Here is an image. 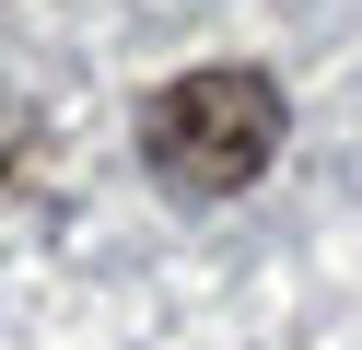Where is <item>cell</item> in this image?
Instances as JSON below:
<instances>
[{"label":"cell","mask_w":362,"mask_h":350,"mask_svg":"<svg viewBox=\"0 0 362 350\" xmlns=\"http://www.w3.org/2000/svg\"><path fill=\"white\" fill-rule=\"evenodd\" d=\"M281 152V82L269 70H175L141 105V163L187 199H234Z\"/></svg>","instance_id":"cell-1"}]
</instances>
